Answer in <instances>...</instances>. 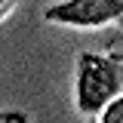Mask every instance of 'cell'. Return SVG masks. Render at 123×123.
I'll return each instance as SVG.
<instances>
[{"label":"cell","mask_w":123,"mask_h":123,"mask_svg":"<svg viewBox=\"0 0 123 123\" xmlns=\"http://www.w3.org/2000/svg\"><path fill=\"white\" fill-rule=\"evenodd\" d=\"M123 89V65L117 55H98V52H80L77 59V86L74 102L80 114H98L108 102H114Z\"/></svg>","instance_id":"obj_1"},{"label":"cell","mask_w":123,"mask_h":123,"mask_svg":"<svg viewBox=\"0 0 123 123\" xmlns=\"http://www.w3.org/2000/svg\"><path fill=\"white\" fill-rule=\"evenodd\" d=\"M120 15L123 0H62L46 9L43 18L68 28H102L111 22H120Z\"/></svg>","instance_id":"obj_2"},{"label":"cell","mask_w":123,"mask_h":123,"mask_svg":"<svg viewBox=\"0 0 123 123\" xmlns=\"http://www.w3.org/2000/svg\"><path fill=\"white\" fill-rule=\"evenodd\" d=\"M98 114H102L98 123H123V95H117L114 102H108Z\"/></svg>","instance_id":"obj_3"},{"label":"cell","mask_w":123,"mask_h":123,"mask_svg":"<svg viewBox=\"0 0 123 123\" xmlns=\"http://www.w3.org/2000/svg\"><path fill=\"white\" fill-rule=\"evenodd\" d=\"M0 123H28V120L18 111H0Z\"/></svg>","instance_id":"obj_4"},{"label":"cell","mask_w":123,"mask_h":123,"mask_svg":"<svg viewBox=\"0 0 123 123\" xmlns=\"http://www.w3.org/2000/svg\"><path fill=\"white\" fill-rule=\"evenodd\" d=\"M12 6H15V0H0V22L12 12Z\"/></svg>","instance_id":"obj_5"}]
</instances>
